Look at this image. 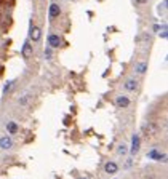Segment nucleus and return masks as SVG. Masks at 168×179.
Masks as SVG:
<instances>
[{"mask_svg": "<svg viewBox=\"0 0 168 179\" xmlns=\"http://www.w3.org/2000/svg\"><path fill=\"white\" fill-rule=\"evenodd\" d=\"M136 2H138V3H147L149 0H136Z\"/></svg>", "mask_w": 168, "mask_h": 179, "instance_id": "nucleus-18", "label": "nucleus"}, {"mask_svg": "<svg viewBox=\"0 0 168 179\" xmlns=\"http://www.w3.org/2000/svg\"><path fill=\"white\" fill-rule=\"evenodd\" d=\"M0 147L3 150H10L13 147V139L10 136H2V138H0Z\"/></svg>", "mask_w": 168, "mask_h": 179, "instance_id": "nucleus-7", "label": "nucleus"}, {"mask_svg": "<svg viewBox=\"0 0 168 179\" xmlns=\"http://www.w3.org/2000/svg\"><path fill=\"white\" fill-rule=\"evenodd\" d=\"M18 130H19V126H18V123H15V121H8V123H6V131H8L10 134H16Z\"/></svg>", "mask_w": 168, "mask_h": 179, "instance_id": "nucleus-12", "label": "nucleus"}, {"mask_svg": "<svg viewBox=\"0 0 168 179\" xmlns=\"http://www.w3.org/2000/svg\"><path fill=\"white\" fill-rule=\"evenodd\" d=\"M144 131H146V134H155L157 133V125L155 123H147L144 126Z\"/></svg>", "mask_w": 168, "mask_h": 179, "instance_id": "nucleus-13", "label": "nucleus"}, {"mask_svg": "<svg viewBox=\"0 0 168 179\" xmlns=\"http://www.w3.org/2000/svg\"><path fill=\"white\" fill-rule=\"evenodd\" d=\"M127 150H128L127 146H125V144H120V146L117 147V154H118V155H125V154H127Z\"/></svg>", "mask_w": 168, "mask_h": 179, "instance_id": "nucleus-15", "label": "nucleus"}, {"mask_svg": "<svg viewBox=\"0 0 168 179\" xmlns=\"http://www.w3.org/2000/svg\"><path fill=\"white\" fill-rule=\"evenodd\" d=\"M123 90H127L128 93H135L138 90V80L135 78H128V80L123 82Z\"/></svg>", "mask_w": 168, "mask_h": 179, "instance_id": "nucleus-4", "label": "nucleus"}, {"mask_svg": "<svg viewBox=\"0 0 168 179\" xmlns=\"http://www.w3.org/2000/svg\"><path fill=\"white\" fill-rule=\"evenodd\" d=\"M147 158H152V160H157V162H165V158H166V155L165 154H159V150L157 149H152L151 152L147 154Z\"/></svg>", "mask_w": 168, "mask_h": 179, "instance_id": "nucleus-8", "label": "nucleus"}, {"mask_svg": "<svg viewBox=\"0 0 168 179\" xmlns=\"http://www.w3.org/2000/svg\"><path fill=\"white\" fill-rule=\"evenodd\" d=\"M61 15V8L58 3H50V10H48V16H50V19H54L58 18Z\"/></svg>", "mask_w": 168, "mask_h": 179, "instance_id": "nucleus-6", "label": "nucleus"}, {"mask_svg": "<svg viewBox=\"0 0 168 179\" xmlns=\"http://www.w3.org/2000/svg\"><path fill=\"white\" fill-rule=\"evenodd\" d=\"M146 70H147V62H146V61H138V62L135 64V72H136V74L144 75Z\"/></svg>", "mask_w": 168, "mask_h": 179, "instance_id": "nucleus-10", "label": "nucleus"}, {"mask_svg": "<svg viewBox=\"0 0 168 179\" xmlns=\"http://www.w3.org/2000/svg\"><path fill=\"white\" fill-rule=\"evenodd\" d=\"M51 54H53V53H51V48H47V50H45V58H47V59H51Z\"/></svg>", "mask_w": 168, "mask_h": 179, "instance_id": "nucleus-16", "label": "nucleus"}, {"mask_svg": "<svg viewBox=\"0 0 168 179\" xmlns=\"http://www.w3.org/2000/svg\"><path fill=\"white\" fill-rule=\"evenodd\" d=\"M48 45L50 48H59L61 47V39L58 34H50L48 35Z\"/></svg>", "mask_w": 168, "mask_h": 179, "instance_id": "nucleus-5", "label": "nucleus"}, {"mask_svg": "<svg viewBox=\"0 0 168 179\" xmlns=\"http://www.w3.org/2000/svg\"><path fill=\"white\" fill-rule=\"evenodd\" d=\"M31 95H23V96H19V99H18V104H21V106H26V104H29V101H31Z\"/></svg>", "mask_w": 168, "mask_h": 179, "instance_id": "nucleus-14", "label": "nucleus"}, {"mask_svg": "<svg viewBox=\"0 0 168 179\" xmlns=\"http://www.w3.org/2000/svg\"><path fill=\"white\" fill-rule=\"evenodd\" d=\"M139 144H141V139H139V136H138V134H133V142H131V150H130L131 155H136V154H138Z\"/></svg>", "mask_w": 168, "mask_h": 179, "instance_id": "nucleus-9", "label": "nucleus"}, {"mask_svg": "<svg viewBox=\"0 0 168 179\" xmlns=\"http://www.w3.org/2000/svg\"><path fill=\"white\" fill-rule=\"evenodd\" d=\"M114 103H115L117 107H120V109H127V107L130 106V98L128 96H123V95H118L114 99Z\"/></svg>", "mask_w": 168, "mask_h": 179, "instance_id": "nucleus-3", "label": "nucleus"}, {"mask_svg": "<svg viewBox=\"0 0 168 179\" xmlns=\"http://www.w3.org/2000/svg\"><path fill=\"white\" fill-rule=\"evenodd\" d=\"M104 171H106L107 174H115L118 171V165L115 162H107L106 165H104Z\"/></svg>", "mask_w": 168, "mask_h": 179, "instance_id": "nucleus-11", "label": "nucleus"}, {"mask_svg": "<svg viewBox=\"0 0 168 179\" xmlns=\"http://www.w3.org/2000/svg\"><path fill=\"white\" fill-rule=\"evenodd\" d=\"M160 37H162V39H166V29H163V32H160Z\"/></svg>", "mask_w": 168, "mask_h": 179, "instance_id": "nucleus-17", "label": "nucleus"}, {"mask_svg": "<svg viewBox=\"0 0 168 179\" xmlns=\"http://www.w3.org/2000/svg\"><path fill=\"white\" fill-rule=\"evenodd\" d=\"M79 179H88V177H85V176H83V177H79Z\"/></svg>", "mask_w": 168, "mask_h": 179, "instance_id": "nucleus-19", "label": "nucleus"}, {"mask_svg": "<svg viewBox=\"0 0 168 179\" xmlns=\"http://www.w3.org/2000/svg\"><path fill=\"white\" fill-rule=\"evenodd\" d=\"M32 54H34V47H32V43L29 40H26L23 43V48H21V56L27 61V59L32 58Z\"/></svg>", "mask_w": 168, "mask_h": 179, "instance_id": "nucleus-2", "label": "nucleus"}, {"mask_svg": "<svg viewBox=\"0 0 168 179\" xmlns=\"http://www.w3.org/2000/svg\"><path fill=\"white\" fill-rule=\"evenodd\" d=\"M42 39V29L39 26L32 24L31 29H29V42H34V43H39Z\"/></svg>", "mask_w": 168, "mask_h": 179, "instance_id": "nucleus-1", "label": "nucleus"}]
</instances>
